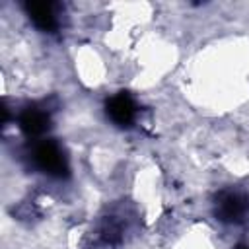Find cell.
Instances as JSON below:
<instances>
[{"label":"cell","instance_id":"1","mask_svg":"<svg viewBox=\"0 0 249 249\" xmlns=\"http://www.w3.org/2000/svg\"><path fill=\"white\" fill-rule=\"evenodd\" d=\"M33 161L43 173H47L51 177H58V179L68 177V171H70L68 160H66L62 148L54 140L37 142L33 148Z\"/></svg>","mask_w":249,"mask_h":249},{"label":"cell","instance_id":"3","mask_svg":"<svg viewBox=\"0 0 249 249\" xmlns=\"http://www.w3.org/2000/svg\"><path fill=\"white\" fill-rule=\"evenodd\" d=\"M136 103L130 97L128 91H119L115 95H111L105 101V113L111 119L113 124L121 126V128H128L134 124L136 121Z\"/></svg>","mask_w":249,"mask_h":249},{"label":"cell","instance_id":"2","mask_svg":"<svg viewBox=\"0 0 249 249\" xmlns=\"http://www.w3.org/2000/svg\"><path fill=\"white\" fill-rule=\"evenodd\" d=\"M249 214V195L237 191H222L216 195L214 216L224 224H239Z\"/></svg>","mask_w":249,"mask_h":249},{"label":"cell","instance_id":"6","mask_svg":"<svg viewBox=\"0 0 249 249\" xmlns=\"http://www.w3.org/2000/svg\"><path fill=\"white\" fill-rule=\"evenodd\" d=\"M235 249H249V245H243V243H239Z\"/></svg>","mask_w":249,"mask_h":249},{"label":"cell","instance_id":"4","mask_svg":"<svg viewBox=\"0 0 249 249\" xmlns=\"http://www.w3.org/2000/svg\"><path fill=\"white\" fill-rule=\"evenodd\" d=\"M19 128L25 136L29 138H37V136H43L49 128H51V115L37 107V105H31V107H25L21 113H19Z\"/></svg>","mask_w":249,"mask_h":249},{"label":"cell","instance_id":"5","mask_svg":"<svg viewBox=\"0 0 249 249\" xmlns=\"http://www.w3.org/2000/svg\"><path fill=\"white\" fill-rule=\"evenodd\" d=\"M25 12L33 25L41 31H54L58 25L53 2H25Z\"/></svg>","mask_w":249,"mask_h":249}]
</instances>
